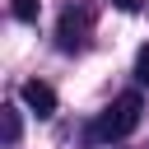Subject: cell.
Returning <instances> with one entry per match:
<instances>
[{
	"mask_svg": "<svg viewBox=\"0 0 149 149\" xmlns=\"http://www.w3.org/2000/svg\"><path fill=\"white\" fill-rule=\"evenodd\" d=\"M140 112H144V98H140V93H121V98L88 126V140H126V135L140 126Z\"/></svg>",
	"mask_w": 149,
	"mask_h": 149,
	"instance_id": "cell-1",
	"label": "cell"
},
{
	"mask_svg": "<svg viewBox=\"0 0 149 149\" xmlns=\"http://www.w3.org/2000/svg\"><path fill=\"white\" fill-rule=\"evenodd\" d=\"M88 33H93V14L88 9H65L61 28H56V42H61V51H84Z\"/></svg>",
	"mask_w": 149,
	"mask_h": 149,
	"instance_id": "cell-2",
	"label": "cell"
},
{
	"mask_svg": "<svg viewBox=\"0 0 149 149\" xmlns=\"http://www.w3.org/2000/svg\"><path fill=\"white\" fill-rule=\"evenodd\" d=\"M19 98H23L37 116H51V112H56V88H51V84H42V79H28V84L19 88Z\"/></svg>",
	"mask_w": 149,
	"mask_h": 149,
	"instance_id": "cell-3",
	"label": "cell"
},
{
	"mask_svg": "<svg viewBox=\"0 0 149 149\" xmlns=\"http://www.w3.org/2000/svg\"><path fill=\"white\" fill-rule=\"evenodd\" d=\"M0 121H5V144L19 140V107H0Z\"/></svg>",
	"mask_w": 149,
	"mask_h": 149,
	"instance_id": "cell-4",
	"label": "cell"
},
{
	"mask_svg": "<svg viewBox=\"0 0 149 149\" xmlns=\"http://www.w3.org/2000/svg\"><path fill=\"white\" fill-rule=\"evenodd\" d=\"M9 9H14V19H19V23H33V19H37V0H14Z\"/></svg>",
	"mask_w": 149,
	"mask_h": 149,
	"instance_id": "cell-5",
	"label": "cell"
},
{
	"mask_svg": "<svg viewBox=\"0 0 149 149\" xmlns=\"http://www.w3.org/2000/svg\"><path fill=\"white\" fill-rule=\"evenodd\" d=\"M135 79L149 84V47H140V56H135Z\"/></svg>",
	"mask_w": 149,
	"mask_h": 149,
	"instance_id": "cell-6",
	"label": "cell"
},
{
	"mask_svg": "<svg viewBox=\"0 0 149 149\" xmlns=\"http://www.w3.org/2000/svg\"><path fill=\"white\" fill-rule=\"evenodd\" d=\"M112 5H116V9H126V14H135V9H140V0H112Z\"/></svg>",
	"mask_w": 149,
	"mask_h": 149,
	"instance_id": "cell-7",
	"label": "cell"
}]
</instances>
